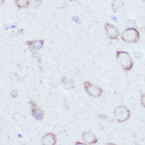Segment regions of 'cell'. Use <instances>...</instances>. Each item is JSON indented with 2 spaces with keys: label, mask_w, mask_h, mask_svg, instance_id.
<instances>
[{
  "label": "cell",
  "mask_w": 145,
  "mask_h": 145,
  "mask_svg": "<svg viewBox=\"0 0 145 145\" xmlns=\"http://www.w3.org/2000/svg\"><path fill=\"white\" fill-rule=\"evenodd\" d=\"M86 91L90 95L95 98L99 97L102 95L103 90L102 88L95 84H93L89 81H86L84 84Z\"/></svg>",
  "instance_id": "cell-4"
},
{
  "label": "cell",
  "mask_w": 145,
  "mask_h": 145,
  "mask_svg": "<svg viewBox=\"0 0 145 145\" xmlns=\"http://www.w3.org/2000/svg\"><path fill=\"white\" fill-rule=\"evenodd\" d=\"M15 3L19 8H25L30 4L29 0H16Z\"/></svg>",
  "instance_id": "cell-10"
},
{
  "label": "cell",
  "mask_w": 145,
  "mask_h": 145,
  "mask_svg": "<svg viewBox=\"0 0 145 145\" xmlns=\"http://www.w3.org/2000/svg\"><path fill=\"white\" fill-rule=\"evenodd\" d=\"M114 117L118 122H125L130 116V111L124 106H120L117 107L114 110Z\"/></svg>",
  "instance_id": "cell-2"
},
{
  "label": "cell",
  "mask_w": 145,
  "mask_h": 145,
  "mask_svg": "<svg viewBox=\"0 0 145 145\" xmlns=\"http://www.w3.org/2000/svg\"><path fill=\"white\" fill-rule=\"evenodd\" d=\"M82 138L83 140L88 144H94L98 141V138L93 134L90 132H84L82 134Z\"/></svg>",
  "instance_id": "cell-6"
},
{
  "label": "cell",
  "mask_w": 145,
  "mask_h": 145,
  "mask_svg": "<svg viewBox=\"0 0 145 145\" xmlns=\"http://www.w3.org/2000/svg\"><path fill=\"white\" fill-rule=\"evenodd\" d=\"M32 115L37 120H41L44 116V113L43 111L40 108H38L37 105L35 102L32 101Z\"/></svg>",
  "instance_id": "cell-7"
},
{
  "label": "cell",
  "mask_w": 145,
  "mask_h": 145,
  "mask_svg": "<svg viewBox=\"0 0 145 145\" xmlns=\"http://www.w3.org/2000/svg\"><path fill=\"white\" fill-rule=\"evenodd\" d=\"M122 39L127 43H136L139 39V33L135 28H129L123 32Z\"/></svg>",
  "instance_id": "cell-3"
},
{
  "label": "cell",
  "mask_w": 145,
  "mask_h": 145,
  "mask_svg": "<svg viewBox=\"0 0 145 145\" xmlns=\"http://www.w3.org/2000/svg\"><path fill=\"white\" fill-rule=\"evenodd\" d=\"M105 29L108 37L111 39H117L119 36V31L117 28L112 24L106 23Z\"/></svg>",
  "instance_id": "cell-5"
},
{
  "label": "cell",
  "mask_w": 145,
  "mask_h": 145,
  "mask_svg": "<svg viewBox=\"0 0 145 145\" xmlns=\"http://www.w3.org/2000/svg\"><path fill=\"white\" fill-rule=\"evenodd\" d=\"M56 143V138L54 134H47L42 138V145H55Z\"/></svg>",
  "instance_id": "cell-8"
},
{
  "label": "cell",
  "mask_w": 145,
  "mask_h": 145,
  "mask_svg": "<svg viewBox=\"0 0 145 145\" xmlns=\"http://www.w3.org/2000/svg\"><path fill=\"white\" fill-rule=\"evenodd\" d=\"M117 58L119 64L126 71L131 70L133 67V61L129 54L125 51H117Z\"/></svg>",
  "instance_id": "cell-1"
},
{
  "label": "cell",
  "mask_w": 145,
  "mask_h": 145,
  "mask_svg": "<svg viewBox=\"0 0 145 145\" xmlns=\"http://www.w3.org/2000/svg\"><path fill=\"white\" fill-rule=\"evenodd\" d=\"M5 0H0V4H3Z\"/></svg>",
  "instance_id": "cell-11"
},
{
  "label": "cell",
  "mask_w": 145,
  "mask_h": 145,
  "mask_svg": "<svg viewBox=\"0 0 145 145\" xmlns=\"http://www.w3.org/2000/svg\"><path fill=\"white\" fill-rule=\"evenodd\" d=\"M27 44L30 46H32L35 49H40L43 45L44 41L42 40H39L36 41H27Z\"/></svg>",
  "instance_id": "cell-9"
}]
</instances>
